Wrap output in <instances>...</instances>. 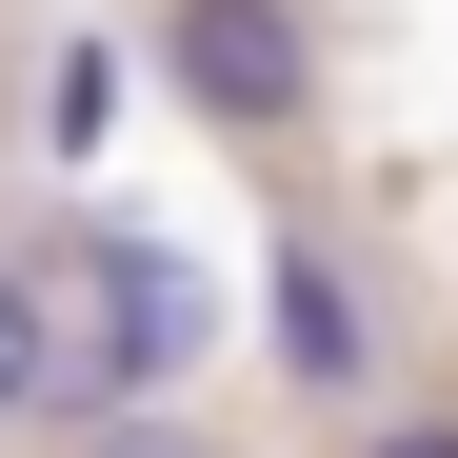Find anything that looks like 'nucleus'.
<instances>
[{"instance_id":"obj_5","label":"nucleus","mask_w":458,"mask_h":458,"mask_svg":"<svg viewBox=\"0 0 458 458\" xmlns=\"http://www.w3.org/2000/svg\"><path fill=\"white\" fill-rule=\"evenodd\" d=\"M81 458H219V438H199L180 399H120V419H81Z\"/></svg>"},{"instance_id":"obj_1","label":"nucleus","mask_w":458,"mask_h":458,"mask_svg":"<svg viewBox=\"0 0 458 458\" xmlns=\"http://www.w3.org/2000/svg\"><path fill=\"white\" fill-rule=\"evenodd\" d=\"M219 359V279L180 259V240H81V299H60V399L81 419H120V399H180V378Z\"/></svg>"},{"instance_id":"obj_6","label":"nucleus","mask_w":458,"mask_h":458,"mask_svg":"<svg viewBox=\"0 0 458 458\" xmlns=\"http://www.w3.org/2000/svg\"><path fill=\"white\" fill-rule=\"evenodd\" d=\"M359 458H458V399H399V419H359Z\"/></svg>"},{"instance_id":"obj_2","label":"nucleus","mask_w":458,"mask_h":458,"mask_svg":"<svg viewBox=\"0 0 458 458\" xmlns=\"http://www.w3.org/2000/svg\"><path fill=\"white\" fill-rule=\"evenodd\" d=\"M160 81L240 140V160H279L299 100H319V40H299V0H160Z\"/></svg>"},{"instance_id":"obj_4","label":"nucleus","mask_w":458,"mask_h":458,"mask_svg":"<svg viewBox=\"0 0 458 458\" xmlns=\"http://www.w3.org/2000/svg\"><path fill=\"white\" fill-rule=\"evenodd\" d=\"M0 419H60V299L0 259Z\"/></svg>"},{"instance_id":"obj_3","label":"nucleus","mask_w":458,"mask_h":458,"mask_svg":"<svg viewBox=\"0 0 458 458\" xmlns=\"http://www.w3.org/2000/svg\"><path fill=\"white\" fill-rule=\"evenodd\" d=\"M259 359L299 378V399H359V378H378V299H359L339 240H279L259 259Z\"/></svg>"}]
</instances>
